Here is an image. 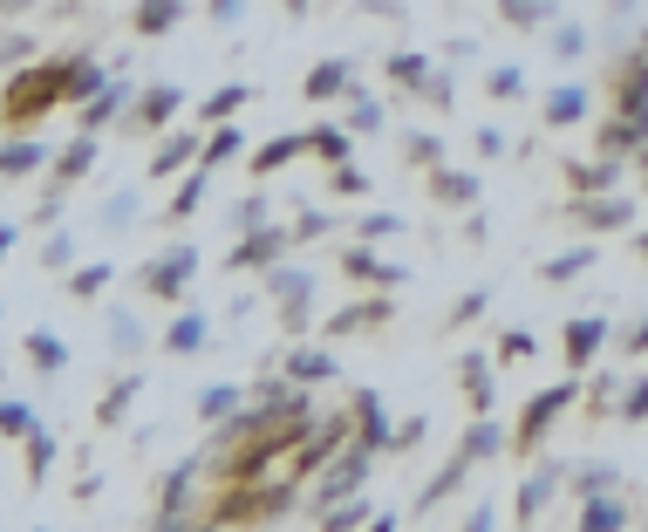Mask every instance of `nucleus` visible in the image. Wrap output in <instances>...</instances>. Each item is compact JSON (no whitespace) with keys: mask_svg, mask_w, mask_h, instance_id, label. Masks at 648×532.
<instances>
[{"mask_svg":"<svg viewBox=\"0 0 648 532\" xmlns=\"http://www.w3.org/2000/svg\"><path fill=\"white\" fill-rule=\"evenodd\" d=\"M0 430H28V410L21 403H0Z\"/></svg>","mask_w":648,"mask_h":532,"instance_id":"9","label":"nucleus"},{"mask_svg":"<svg viewBox=\"0 0 648 532\" xmlns=\"http://www.w3.org/2000/svg\"><path fill=\"white\" fill-rule=\"evenodd\" d=\"M82 171H89V144H76V151L62 157V178H82Z\"/></svg>","mask_w":648,"mask_h":532,"instance_id":"8","label":"nucleus"},{"mask_svg":"<svg viewBox=\"0 0 648 532\" xmlns=\"http://www.w3.org/2000/svg\"><path fill=\"white\" fill-rule=\"evenodd\" d=\"M232 403H239V396H232V389H205V417H226Z\"/></svg>","mask_w":648,"mask_h":532,"instance_id":"7","label":"nucleus"},{"mask_svg":"<svg viewBox=\"0 0 648 532\" xmlns=\"http://www.w3.org/2000/svg\"><path fill=\"white\" fill-rule=\"evenodd\" d=\"M185 157H191V144L178 137V144H164V151H157V171H164V164H185Z\"/></svg>","mask_w":648,"mask_h":532,"instance_id":"11","label":"nucleus"},{"mask_svg":"<svg viewBox=\"0 0 648 532\" xmlns=\"http://www.w3.org/2000/svg\"><path fill=\"white\" fill-rule=\"evenodd\" d=\"M103 280H110V266H82V273H76V294H96Z\"/></svg>","mask_w":648,"mask_h":532,"instance_id":"6","label":"nucleus"},{"mask_svg":"<svg viewBox=\"0 0 648 532\" xmlns=\"http://www.w3.org/2000/svg\"><path fill=\"white\" fill-rule=\"evenodd\" d=\"M171 21H178V0H144V21H137V28H144V35H164Z\"/></svg>","mask_w":648,"mask_h":532,"instance_id":"2","label":"nucleus"},{"mask_svg":"<svg viewBox=\"0 0 648 532\" xmlns=\"http://www.w3.org/2000/svg\"><path fill=\"white\" fill-rule=\"evenodd\" d=\"M35 164H41L35 144H7V151H0V171H35Z\"/></svg>","mask_w":648,"mask_h":532,"instance_id":"4","label":"nucleus"},{"mask_svg":"<svg viewBox=\"0 0 648 532\" xmlns=\"http://www.w3.org/2000/svg\"><path fill=\"white\" fill-rule=\"evenodd\" d=\"M7 246H14V226H0V260H7Z\"/></svg>","mask_w":648,"mask_h":532,"instance_id":"12","label":"nucleus"},{"mask_svg":"<svg viewBox=\"0 0 648 532\" xmlns=\"http://www.w3.org/2000/svg\"><path fill=\"white\" fill-rule=\"evenodd\" d=\"M28 348H35V369H62V362H69V348L55 342V335H35Z\"/></svg>","mask_w":648,"mask_h":532,"instance_id":"3","label":"nucleus"},{"mask_svg":"<svg viewBox=\"0 0 648 532\" xmlns=\"http://www.w3.org/2000/svg\"><path fill=\"white\" fill-rule=\"evenodd\" d=\"M144 110H151V116H171V110H178V96H171V89H157V96H144Z\"/></svg>","mask_w":648,"mask_h":532,"instance_id":"10","label":"nucleus"},{"mask_svg":"<svg viewBox=\"0 0 648 532\" xmlns=\"http://www.w3.org/2000/svg\"><path fill=\"white\" fill-rule=\"evenodd\" d=\"M185 273H191V253L157 260V266H151V294H178V287H185Z\"/></svg>","mask_w":648,"mask_h":532,"instance_id":"1","label":"nucleus"},{"mask_svg":"<svg viewBox=\"0 0 648 532\" xmlns=\"http://www.w3.org/2000/svg\"><path fill=\"white\" fill-rule=\"evenodd\" d=\"M198 335H205L198 321H178V328H171V348H178V355H191V348H198Z\"/></svg>","mask_w":648,"mask_h":532,"instance_id":"5","label":"nucleus"}]
</instances>
